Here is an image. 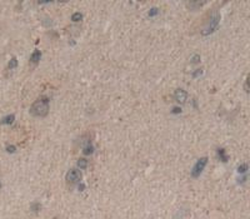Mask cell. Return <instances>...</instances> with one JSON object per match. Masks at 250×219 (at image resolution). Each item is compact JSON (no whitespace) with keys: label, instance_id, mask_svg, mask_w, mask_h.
Masks as SVG:
<instances>
[{"label":"cell","instance_id":"obj_4","mask_svg":"<svg viewBox=\"0 0 250 219\" xmlns=\"http://www.w3.org/2000/svg\"><path fill=\"white\" fill-rule=\"evenodd\" d=\"M80 179H81V173L78 169H70L66 173V182L70 183V184L78 183Z\"/></svg>","mask_w":250,"mask_h":219},{"label":"cell","instance_id":"obj_11","mask_svg":"<svg viewBox=\"0 0 250 219\" xmlns=\"http://www.w3.org/2000/svg\"><path fill=\"white\" fill-rule=\"evenodd\" d=\"M83 152H84V154H91V153L94 152L93 145H86V146H85V149L83 150Z\"/></svg>","mask_w":250,"mask_h":219},{"label":"cell","instance_id":"obj_16","mask_svg":"<svg viewBox=\"0 0 250 219\" xmlns=\"http://www.w3.org/2000/svg\"><path fill=\"white\" fill-rule=\"evenodd\" d=\"M180 112H182L180 108H174V110H173V113H180Z\"/></svg>","mask_w":250,"mask_h":219},{"label":"cell","instance_id":"obj_13","mask_svg":"<svg viewBox=\"0 0 250 219\" xmlns=\"http://www.w3.org/2000/svg\"><path fill=\"white\" fill-rule=\"evenodd\" d=\"M246 170H248V164H243V165L239 167V169H238L239 173H245Z\"/></svg>","mask_w":250,"mask_h":219},{"label":"cell","instance_id":"obj_8","mask_svg":"<svg viewBox=\"0 0 250 219\" xmlns=\"http://www.w3.org/2000/svg\"><path fill=\"white\" fill-rule=\"evenodd\" d=\"M78 167L80 168V169H85V168L88 167V160L86 159H79L78 160Z\"/></svg>","mask_w":250,"mask_h":219},{"label":"cell","instance_id":"obj_2","mask_svg":"<svg viewBox=\"0 0 250 219\" xmlns=\"http://www.w3.org/2000/svg\"><path fill=\"white\" fill-rule=\"evenodd\" d=\"M219 23H220V15L219 14H214V15H211L210 16V20H209L208 25H206V28L201 31V34L203 35H209V34L214 33L215 29L218 28Z\"/></svg>","mask_w":250,"mask_h":219},{"label":"cell","instance_id":"obj_10","mask_svg":"<svg viewBox=\"0 0 250 219\" xmlns=\"http://www.w3.org/2000/svg\"><path fill=\"white\" fill-rule=\"evenodd\" d=\"M16 65H18V60L15 58L10 59V63H9V65H8L9 69H14V68H16Z\"/></svg>","mask_w":250,"mask_h":219},{"label":"cell","instance_id":"obj_3","mask_svg":"<svg viewBox=\"0 0 250 219\" xmlns=\"http://www.w3.org/2000/svg\"><path fill=\"white\" fill-rule=\"evenodd\" d=\"M206 163H208V158H206V157L201 158V159H199V160L196 161V164L194 165L193 170H191V177L198 178L199 175H200V174L203 173V170H204V168H205V165H206Z\"/></svg>","mask_w":250,"mask_h":219},{"label":"cell","instance_id":"obj_15","mask_svg":"<svg viewBox=\"0 0 250 219\" xmlns=\"http://www.w3.org/2000/svg\"><path fill=\"white\" fill-rule=\"evenodd\" d=\"M157 13H158V9H157V8H153V10H151V12H149V16H153V15H155Z\"/></svg>","mask_w":250,"mask_h":219},{"label":"cell","instance_id":"obj_5","mask_svg":"<svg viewBox=\"0 0 250 219\" xmlns=\"http://www.w3.org/2000/svg\"><path fill=\"white\" fill-rule=\"evenodd\" d=\"M186 98H188V94L185 90H183V89H178V90L174 93V99L176 100L178 103H185L186 102Z\"/></svg>","mask_w":250,"mask_h":219},{"label":"cell","instance_id":"obj_1","mask_svg":"<svg viewBox=\"0 0 250 219\" xmlns=\"http://www.w3.org/2000/svg\"><path fill=\"white\" fill-rule=\"evenodd\" d=\"M50 109V100L48 96H40L33 103V105L30 108V113L34 117H40L44 118L48 115Z\"/></svg>","mask_w":250,"mask_h":219},{"label":"cell","instance_id":"obj_6","mask_svg":"<svg viewBox=\"0 0 250 219\" xmlns=\"http://www.w3.org/2000/svg\"><path fill=\"white\" fill-rule=\"evenodd\" d=\"M40 58H41L40 50H35V52L31 54V56H30V62L31 63H38L39 60H40Z\"/></svg>","mask_w":250,"mask_h":219},{"label":"cell","instance_id":"obj_17","mask_svg":"<svg viewBox=\"0 0 250 219\" xmlns=\"http://www.w3.org/2000/svg\"><path fill=\"white\" fill-rule=\"evenodd\" d=\"M0 188H1V183H0Z\"/></svg>","mask_w":250,"mask_h":219},{"label":"cell","instance_id":"obj_9","mask_svg":"<svg viewBox=\"0 0 250 219\" xmlns=\"http://www.w3.org/2000/svg\"><path fill=\"white\" fill-rule=\"evenodd\" d=\"M218 153H219V157H220V159H222L223 161H226L228 160V157H226V154H225V149H219L218 150Z\"/></svg>","mask_w":250,"mask_h":219},{"label":"cell","instance_id":"obj_12","mask_svg":"<svg viewBox=\"0 0 250 219\" xmlns=\"http://www.w3.org/2000/svg\"><path fill=\"white\" fill-rule=\"evenodd\" d=\"M81 18H83V15H81L80 13H75V14H73L71 19H73L74 21H79V20H81Z\"/></svg>","mask_w":250,"mask_h":219},{"label":"cell","instance_id":"obj_14","mask_svg":"<svg viewBox=\"0 0 250 219\" xmlns=\"http://www.w3.org/2000/svg\"><path fill=\"white\" fill-rule=\"evenodd\" d=\"M6 150H8L9 153H14V152H15V146H14V145H9V146H6Z\"/></svg>","mask_w":250,"mask_h":219},{"label":"cell","instance_id":"obj_7","mask_svg":"<svg viewBox=\"0 0 250 219\" xmlns=\"http://www.w3.org/2000/svg\"><path fill=\"white\" fill-rule=\"evenodd\" d=\"M14 119H15V117H14L13 114H12V115H8V117H5L4 119L1 120V124H12L13 121H14Z\"/></svg>","mask_w":250,"mask_h":219}]
</instances>
